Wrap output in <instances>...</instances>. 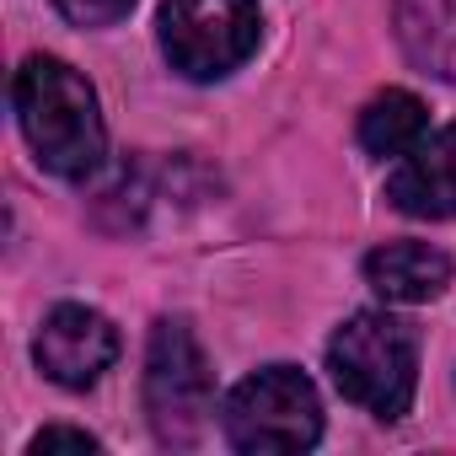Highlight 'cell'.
Returning a JSON list of instances; mask_svg holds the SVG:
<instances>
[{
	"mask_svg": "<svg viewBox=\"0 0 456 456\" xmlns=\"http://www.w3.org/2000/svg\"><path fill=\"white\" fill-rule=\"evenodd\" d=\"M365 285L381 301L397 306H424L435 296H445L451 285V258L429 242H387L365 258Z\"/></svg>",
	"mask_w": 456,
	"mask_h": 456,
	"instance_id": "cell-8",
	"label": "cell"
},
{
	"mask_svg": "<svg viewBox=\"0 0 456 456\" xmlns=\"http://www.w3.org/2000/svg\"><path fill=\"white\" fill-rule=\"evenodd\" d=\"M156 28L167 65L188 81H225L258 54L264 38L258 0H167Z\"/></svg>",
	"mask_w": 456,
	"mask_h": 456,
	"instance_id": "cell-4",
	"label": "cell"
},
{
	"mask_svg": "<svg viewBox=\"0 0 456 456\" xmlns=\"http://www.w3.org/2000/svg\"><path fill=\"white\" fill-rule=\"evenodd\" d=\"M145 413L161 445H193L215 413V370L183 317H161L145 349Z\"/></svg>",
	"mask_w": 456,
	"mask_h": 456,
	"instance_id": "cell-5",
	"label": "cell"
},
{
	"mask_svg": "<svg viewBox=\"0 0 456 456\" xmlns=\"http://www.w3.org/2000/svg\"><path fill=\"white\" fill-rule=\"evenodd\" d=\"M33 360L49 381L81 392L118 360V328L92 306H54L33 338Z\"/></svg>",
	"mask_w": 456,
	"mask_h": 456,
	"instance_id": "cell-6",
	"label": "cell"
},
{
	"mask_svg": "<svg viewBox=\"0 0 456 456\" xmlns=\"http://www.w3.org/2000/svg\"><path fill=\"white\" fill-rule=\"evenodd\" d=\"M424 134H429V113H424V102H419L413 92H403V86L376 92V97L365 102V113H360V145H365L376 161L408 156Z\"/></svg>",
	"mask_w": 456,
	"mask_h": 456,
	"instance_id": "cell-10",
	"label": "cell"
},
{
	"mask_svg": "<svg viewBox=\"0 0 456 456\" xmlns=\"http://www.w3.org/2000/svg\"><path fill=\"white\" fill-rule=\"evenodd\" d=\"M392 28L419 70L456 86V0H397Z\"/></svg>",
	"mask_w": 456,
	"mask_h": 456,
	"instance_id": "cell-9",
	"label": "cell"
},
{
	"mask_svg": "<svg viewBox=\"0 0 456 456\" xmlns=\"http://www.w3.org/2000/svg\"><path fill=\"white\" fill-rule=\"evenodd\" d=\"M54 6H60L76 28H113L118 17H129L134 0H54Z\"/></svg>",
	"mask_w": 456,
	"mask_h": 456,
	"instance_id": "cell-11",
	"label": "cell"
},
{
	"mask_svg": "<svg viewBox=\"0 0 456 456\" xmlns=\"http://www.w3.org/2000/svg\"><path fill=\"white\" fill-rule=\"evenodd\" d=\"M33 456H44V451H97V440L86 435V429H65V424H49L44 435H33V445H28Z\"/></svg>",
	"mask_w": 456,
	"mask_h": 456,
	"instance_id": "cell-12",
	"label": "cell"
},
{
	"mask_svg": "<svg viewBox=\"0 0 456 456\" xmlns=\"http://www.w3.org/2000/svg\"><path fill=\"white\" fill-rule=\"evenodd\" d=\"M220 429L248 456L312 451L322 440V397L296 365H264L232 387L220 408Z\"/></svg>",
	"mask_w": 456,
	"mask_h": 456,
	"instance_id": "cell-3",
	"label": "cell"
},
{
	"mask_svg": "<svg viewBox=\"0 0 456 456\" xmlns=\"http://www.w3.org/2000/svg\"><path fill=\"white\" fill-rule=\"evenodd\" d=\"M328 370L333 387L365 408L370 419L392 424L413 408L419 387V333L392 312H354L328 338Z\"/></svg>",
	"mask_w": 456,
	"mask_h": 456,
	"instance_id": "cell-2",
	"label": "cell"
},
{
	"mask_svg": "<svg viewBox=\"0 0 456 456\" xmlns=\"http://www.w3.org/2000/svg\"><path fill=\"white\" fill-rule=\"evenodd\" d=\"M387 199L413 220H456V124L424 134L408 156L392 161Z\"/></svg>",
	"mask_w": 456,
	"mask_h": 456,
	"instance_id": "cell-7",
	"label": "cell"
},
{
	"mask_svg": "<svg viewBox=\"0 0 456 456\" xmlns=\"http://www.w3.org/2000/svg\"><path fill=\"white\" fill-rule=\"evenodd\" d=\"M12 108H17L22 140H28V151L38 156L44 172L81 183L102 167L108 129H102V113H97V92L65 60H54V54L22 60V70L12 81Z\"/></svg>",
	"mask_w": 456,
	"mask_h": 456,
	"instance_id": "cell-1",
	"label": "cell"
}]
</instances>
